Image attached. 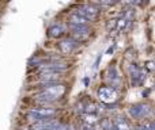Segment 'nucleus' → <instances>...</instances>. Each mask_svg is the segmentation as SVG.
I'll use <instances>...</instances> for the list:
<instances>
[{
	"label": "nucleus",
	"mask_w": 155,
	"mask_h": 130,
	"mask_svg": "<svg viewBox=\"0 0 155 130\" xmlns=\"http://www.w3.org/2000/svg\"><path fill=\"white\" fill-rule=\"evenodd\" d=\"M65 33V26L61 23H54L48 29V34L52 38H60Z\"/></svg>",
	"instance_id": "nucleus-11"
},
{
	"label": "nucleus",
	"mask_w": 155,
	"mask_h": 130,
	"mask_svg": "<svg viewBox=\"0 0 155 130\" xmlns=\"http://www.w3.org/2000/svg\"><path fill=\"white\" fill-rule=\"evenodd\" d=\"M54 115H56V110L53 107H34V109H30L27 111V118H29L31 122H41V121H48V119H53Z\"/></svg>",
	"instance_id": "nucleus-2"
},
{
	"label": "nucleus",
	"mask_w": 155,
	"mask_h": 130,
	"mask_svg": "<svg viewBox=\"0 0 155 130\" xmlns=\"http://www.w3.org/2000/svg\"><path fill=\"white\" fill-rule=\"evenodd\" d=\"M61 79L59 72H51V71H41L40 73V81L42 84H54Z\"/></svg>",
	"instance_id": "nucleus-9"
},
{
	"label": "nucleus",
	"mask_w": 155,
	"mask_h": 130,
	"mask_svg": "<svg viewBox=\"0 0 155 130\" xmlns=\"http://www.w3.org/2000/svg\"><path fill=\"white\" fill-rule=\"evenodd\" d=\"M70 24H75V26H88V21H86L79 14L72 12L70 16Z\"/></svg>",
	"instance_id": "nucleus-14"
},
{
	"label": "nucleus",
	"mask_w": 155,
	"mask_h": 130,
	"mask_svg": "<svg viewBox=\"0 0 155 130\" xmlns=\"http://www.w3.org/2000/svg\"><path fill=\"white\" fill-rule=\"evenodd\" d=\"M64 94H65L64 84H57V83H54V84H44L41 87V91L35 95V99L40 103L48 106V104L61 99L64 96Z\"/></svg>",
	"instance_id": "nucleus-1"
},
{
	"label": "nucleus",
	"mask_w": 155,
	"mask_h": 130,
	"mask_svg": "<svg viewBox=\"0 0 155 130\" xmlns=\"http://www.w3.org/2000/svg\"><path fill=\"white\" fill-rule=\"evenodd\" d=\"M155 126H154V122L153 121H146L144 123H142L140 126H137L136 130H154Z\"/></svg>",
	"instance_id": "nucleus-15"
},
{
	"label": "nucleus",
	"mask_w": 155,
	"mask_h": 130,
	"mask_svg": "<svg viewBox=\"0 0 155 130\" xmlns=\"http://www.w3.org/2000/svg\"><path fill=\"white\" fill-rule=\"evenodd\" d=\"M107 79L110 80V83H112V87L116 88L118 84H120V76H118V72L117 69L114 68V66H112V68L107 69Z\"/></svg>",
	"instance_id": "nucleus-13"
},
{
	"label": "nucleus",
	"mask_w": 155,
	"mask_h": 130,
	"mask_svg": "<svg viewBox=\"0 0 155 130\" xmlns=\"http://www.w3.org/2000/svg\"><path fill=\"white\" fill-rule=\"evenodd\" d=\"M110 130H131V128H129V123L124 118H116L114 121H112Z\"/></svg>",
	"instance_id": "nucleus-12"
},
{
	"label": "nucleus",
	"mask_w": 155,
	"mask_h": 130,
	"mask_svg": "<svg viewBox=\"0 0 155 130\" xmlns=\"http://www.w3.org/2000/svg\"><path fill=\"white\" fill-rule=\"evenodd\" d=\"M98 98L105 104L114 103L118 99V91L113 87H101L98 90Z\"/></svg>",
	"instance_id": "nucleus-5"
},
{
	"label": "nucleus",
	"mask_w": 155,
	"mask_h": 130,
	"mask_svg": "<svg viewBox=\"0 0 155 130\" xmlns=\"http://www.w3.org/2000/svg\"><path fill=\"white\" fill-rule=\"evenodd\" d=\"M76 14H79L80 16L86 19V21L91 22V21H95L99 15V8L97 7L95 4H82L78 7V10L75 11Z\"/></svg>",
	"instance_id": "nucleus-4"
},
{
	"label": "nucleus",
	"mask_w": 155,
	"mask_h": 130,
	"mask_svg": "<svg viewBox=\"0 0 155 130\" xmlns=\"http://www.w3.org/2000/svg\"><path fill=\"white\" fill-rule=\"evenodd\" d=\"M79 46V42L76 40H74L72 37L71 38H64V40L60 41L59 43V48H60V52L63 54H71L74 50Z\"/></svg>",
	"instance_id": "nucleus-8"
},
{
	"label": "nucleus",
	"mask_w": 155,
	"mask_h": 130,
	"mask_svg": "<svg viewBox=\"0 0 155 130\" xmlns=\"http://www.w3.org/2000/svg\"><path fill=\"white\" fill-rule=\"evenodd\" d=\"M128 113L134 119H146L151 114V107L147 103H135L129 107Z\"/></svg>",
	"instance_id": "nucleus-3"
},
{
	"label": "nucleus",
	"mask_w": 155,
	"mask_h": 130,
	"mask_svg": "<svg viewBox=\"0 0 155 130\" xmlns=\"http://www.w3.org/2000/svg\"><path fill=\"white\" fill-rule=\"evenodd\" d=\"M146 79V73L143 72V69H140L139 66L134 65L131 68V80L134 85H140Z\"/></svg>",
	"instance_id": "nucleus-10"
},
{
	"label": "nucleus",
	"mask_w": 155,
	"mask_h": 130,
	"mask_svg": "<svg viewBox=\"0 0 155 130\" xmlns=\"http://www.w3.org/2000/svg\"><path fill=\"white\" fill-rule=\"evenodd\" d=\"M134 16H135V10H125V12L121 15V18L118 21H116V27L120 33L125 31L129 27L131 22L134 21Z\"/></svg>",
	"instance_id": "nucleus-6"
},
{
	"label": "nucleus",
	"mask_w": 155,
	"mask_h": 130,
	"mask_svg": "<svg viewBox=\"0 0 155 130\" xmlns=\"http://www.w3.org/2000/svg\"><path fill=\"white\" fill-rule=\"evenodd\" d=\"M70 30L72 33V38L79 41H83L90 35V29L88 26H75V24H70Z\"/></svg>",
	"instance_id": "nucleus-7"
}]
</instances>
